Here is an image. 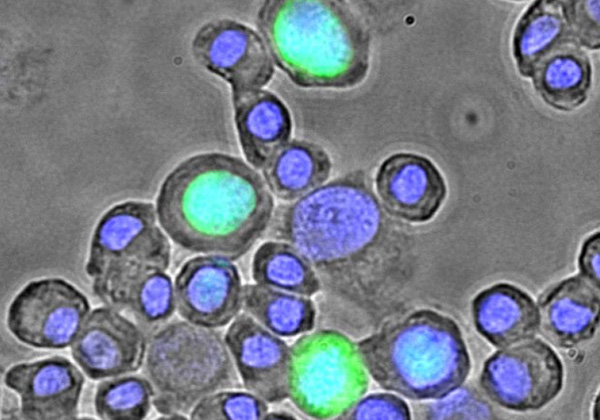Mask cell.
Segmentation results:
<instances>
[{
    "label": "cell",
    "instance_id": "obj_1",
    "mask_svg": "<svg viewBox=\"0 0 600 420\" xmlns=\"http://www.w3.org/2000/svg\"><path fill=\"white\" fill-rule=\"evenodd\" d=\"M269 227L307 258L340 308V329L356 336L380 307L400 254V235L365 174L352 171L280 205Z\"/></svg>",
    "mask_w": 600,
    "mask_h": 420
},
{
    "label": "cell",
    "instance_id": "obj_2",
    "mask_svg": "<svg viewBox=\"0 0 600 420\" xmlns=\"http://www.w3.org/2000/svg\"><path fill=\"white\" fill-rule=\"evenodd\" d=\"M274 207L257 169L221 152L180 162L156 198L158 222L175 244L231 261L249 252L267 231Z\"/></svg>",
    "mask_w": 600,
    "mask_h": 420
},
{
    "label": "cell",
    "instance_id": "obj_3",
    "mask_svg": "<svg viewBox=\"0 0 600 420\" xmlns=\"http://www.w3.org/2000/svg\"><path fill=\"white\" fill-rule=\"evenodd\" d=\"M256 24L274 64L300 87L347 89L367 76L369 32L344 1H264Z\"/></svg>",
    "mask_w": 600,
    "mask_h": 420
},
{
    "label": "cell",
    "instance_id": "obj_4",
    "mask_svg": "<svg viewBox=\"0 0 600 420\" xmlns=\"http://www.w3.org/2000/svg\"><path fill=\"white\" fill-rule=\"evenodd\" d=\"M356 347L384 390L411 400L440 399L462 386L470 357L457 323L422 309L385 322Z\"/></svg>",
    "mask_w": 600,
    "mask_h": 420
},
{
    "label": "cell",
    "instance_id": "obj_5",
    "mask_svg": "<svg viewBox=\"0 0 600 420\" xmlns=\"http://www.w3.org/2000/svg\"><path fill=\"white\" fill-rule=\"evenodd\" d=\"M158 223L156 207L138 200L116 204L100 218L86 273L107 307L129 309L142 285L168 269L171 245Z\"/></svg>",
    "mask_w": 600,
    "mask_h": 420
},
{
    "label": "cell",
    "instance_id": "obj_6",
    "mask_svg": "<svg viewBox=\"0 0 600 420\" xmlns=\"http://www.w3.org/2000/svg\"><path fill=\"white\" fill-rule=\"evenodd\" d=\"M145 370L154 387L152 403L172 419H186L204 397L239 388L234 360L221 333L188 321H175L148 343Z\"/></svg>",
    "mask_w": 600,
    "mask_h": 420
},
{
    "label": "cell",
    "instance_id": "obj_7",
    "mask_svg": "<svg viewBox=\"0 0 600 420\" xmlns=\"http://www.w3.org/2000/svg\"><path fill=\"white\" fill-rule=\"evenodd\" d=\"M289 398L305 415L338 419L368 387L356 343L344 332L318 329L291 346Z\"/></svg>",
    "mask_w": 600,
    "mask_h": 420
},
{
    "label": "cell",
    "instance_id": "obj_8",
    "mask_svg": "<svg viewBox=\"0 0 600 420\" xmlns=\"http://www.w3.org/2000/svg\"><path fill=\"white\" fill-rule=\"evenodd\" d=\"M563 365L544 341L529 338L501 348L486 360L480 376L485 394L515 411L538 410L563 386Z\"/></svg>",
    "mask_w": 600,
    "mask_h": 420
},
{
    "label": "cell",
    "instance_id": "obj_9",
    "mask_svg": "<svg viewBox=\"0 0 600 420\" xmlns=\"http://www.w3.org/2000/svg\"><path fill=\"white\" fill-rule=\"evenodd\" d=\"M90 313L87 297L60 278L31 281L13 299L7 314L10 332L34 348L71 346Z\"/></svg>",
    "mask_w": 600,
    "mask_h": 420
},
{
    "label": "cell",
    "instance_id": "obj_10",
    "mask_svg": "<svg viewBox=\"0 0 600 420\" xmlns=\"http://www.w3.org/2000/svg\"><path fill=\"white\" fill-rule=\"evenodd\" d=\"M192 51L203 67L230 85L232 96L262 89L274 74L273 59L259 32L229 18L204 24Z\"/></svg>",
    "mask_w": 600,
    "mask_h": 420
},
{
    "label": "cell",
    "instance_id": "obj_11",
    "mask_svg": "<svg viewBox=\"0 0 600 420\" xmlns=\"http://www.w3.org/2000/svg\"><path fill=\"white\" fill-rule=\"evenodd\" d=\"M175 305L186 321L206 328H221L239 314L243 285L231 260L217 255L186 261L175 277Z\"/></svg>",
    "mask_w": 600,
    "mask_h": 420
},
{
    "label": "cell",
    "instance_id": "obj_12",
    "mask_svg": "<svg viewBox=\"0 0 600 420\" xmlns=\"http://www.w3.org/2000/svg\"><path fill=\"white\" fill-rule=\"evenodd\" d=\"M74 361L92 380L136 372L147 340L141 329L110 307L92 310L71 344Z\"/></svg>",
    "mask_w": 600,
    "mask_h": 420
},
{
    "label": "cell",
    "instance_id": "obj_13",
    "mask_svg": "<svg viewBox=\"0 0 600 420\" xmlns=\"http://www.w3.org/2000/svg\"><path fill=\"white\" fill-rule=\"evenodd\" d=\"M224 341L244 388L268 403L289 398L291 347L247 313L238 314Z\"/></svg>",
    "mask_w": 600,
    "mask_h": 420
},
{
    "label": "cell",
    "instance_id": "obj_14",
    "mask_svg": "<svg viewBox=\"0 0 600 420\" xmlns=\"http://www.w3.org/2000/svg\"><path fill=\"white\" fill-rule=\"evenodd\" d=\"M4 382L19 395L24 419L67 420L78 416L85 378L67 358L53 356L14 365Z\"/></svg>",
    "mask_w": 600,
    "mask_h": 420
},
{
    "label": "cell",
    "instance_id": "obj_15",
    "mask_svg": "<svg viewBox=\"0 0 600 420\" xmlns=\"http://www.w3.org/2000/svg\"><path fill=\"white\" fill-rule=\"evenodd\" d=\"M375 186L390 216L413 223L430 220L446 196L437 167L414 153H396L385 159L376 173Z\"/></svg>",
    "mask_w": 600,
    "mask_h": 420
},
{
    "label": "cell",
    "instance_id": "obj_16",
    "mask_svg": "<svg viewBox=\"0 0 600 420\" xmlns=\"http://www.w3.org/2000/svg\"><path fill=\"white\" fill-rule=\"evenodd\" d=\"M234 122L246 161L263 170L290 141L292 117L284 102L267 90L232 96Z\"/></svg>",
    "mask_w": 600,
    "mask_h": 420
},
{
    "label": "cell",
    "instance_id": "obj_17",
    "mask_svg": "<svg viewBox=\"0 0 600 420\" xmlns=\"http://www.w3.org/2000/svg\"><path fill=\"white\" fill-rule=\"evenodd\" d=\"M599 308V286L581 274L570 277L541 299L539 329L553 344L573 347L593 337Z\"/></svg>",
    "mask_w": 600,
    "mask_h": 420
},
{
    "label": "cell",
    "instance_id": "obj_18",
    "mask_svg": "<svg viewBox=\"0 0 600 420\" xmlns=\"http://www.w3.org/2000/svg\"><path fill=\"white\" fill-rule=\"evenodd\" d=\"M472 314L477 331L498 348L533 338L539 330L538 306L507 283L481 291L473 300Z\"/></svg>",
    "mask_w": 600,
    "mask_h": 420
},
{
    "label": "cell",
    "instance_id": "obj_19",
    "mask_svg": "<svg viewBox=\"0 0 600 420\" xmlns=\"http://www.w3.org/2000/svg\"><path fill=\"white\" fill-rule=\"evenodd\" d=\"M530 77L547 104L561 111H572L587 99L591 65L577 40L570 37L551 51Z\"/></svg>",
    "mask_w": 600,
    "mask_h": 420
},
{
    "label": "cell",
    "instance_id": "obj_20",
    "mask_svg": "<svg viewBox=\"0 0 600 420\" xmlns=\"http://www.w3.org/2000/svg\"><path fill=\"white\" fill-rule=\"evenodd\" d=\"M331 170V159L323 147L306 140H292L262 172L271 193L291 202L325 184Z\"/></svg>",
    "mask_w": 600,
    "mask_h": 420
},
{
    "label": "cell",
    "instance_id": "obj_21",
    "mask_svg": "<svg viewBox=\"0 0 600 420\" xmlns=\"http://www.w3.org/2000/svg\"><path fill=\"white\" fill-rule=\"evenodd\" d=\"M574 37L561 1H535L519 20L513 38L514 57L522 75L530 77L537 65L558 45Z\"/></svg>",
    "mask_w": 600,
    "mask_h": 420
},
{
    "label": "cell",
    "instance_id": "obj_22",
    "mask_svg": "<svg viewBox=\"0 0 600 420\" xmlns=\"http://www.w3.org/2000/svg\"><path fill=\"white\" fill-rule=\"evenodd\" d=\"M245 313L277 336L293 337L311 331L316 322L314 302L261 284L243 286Z\"/></svg>",
    "mask_w": 600,
    "mask_h": 420
},
{
    "label": "cell",
    "instance_id": "obj_23",
    "mask_svg": "<svg viewBox=\"0 0 600 420\" xmlns=\"http://www.w3.org/2000/svg\"><path fill=\"white\" fill-rule=\"evenodd\" d=\"M257 284L300 296L311 297L321 290L319 278L307 258L286 241H267L255 252L251 265Z\"/></svg>",
    "mask_w": 600,
    "mask_h": 420
},
{
    "label": "cell",
    "instance_id": "obj_24",
    "mask_svg": "<svg viewBox=\"0 0 600 420\" xmlns=\"http://www.w3.org/2000/svg\"><path fill=\"white\" fill-rule=\"evenodd\" d=\"M155 391L142 376H117L99 383L94 405L105 420H142L151 408Z\"/></svg>",
    "mask_w": 600,
    "mask_h": 420
},
{
    "label": "cell",
    "instance_id": "obj_25",
    "mask_svg": "<svg viewBox=\"0 0 600 420\" xmlns=\"http://www.w3.org/2000/svg\"><path fill=\"white\" fill-rule=\"evenodd\" d=\"M265 400L251 392L220 390L202 398L191 410V419H264Z\"/></svg>",
    "mask_w": 600,
    "mask_h": 420
},
{
    "label": "cell",
    "instance_id": "obj_26",
    "mask_svg": "<svg viewBox=\"0 0 600 420\" xmlns=\"http://www.w3.org/2000/svg\"><path fill=\"white\" fill-rule=\"evenodd\" d=\"M176 308L174 286L166 273L154 275L137 292L129 310L149 325L169 319Z\"/></svg>",
    "mask_w": 600,
    "mask_h": 420
},
{
    "label": "cell",
    "instance_id": "obj_27",
    "mask_svg": "<svg viewBox=\"0 0 600 420\" xmlns=\"http://www.w3.org/2000/svg\"><path fill=\"white\" fill-rule=\"evenodd\" d=\"M338 419H411L404 400L391 393H373L360 398Z\"/></svg>",
    "mask_w": 600,
    "mask_h": 420
},
{
    "label": "cell",
    "instance_id": "obj_28",
    "mask_svg": "<svg viewBox=\"0 0 600 420\" xmlns=\"http://www.w3.org/2000/svg\"><path fill=\"white\" fill-rule=\"evenodd\" d=\"M570 31L585 46L599 47V1H565Z\"/></svg>",
    "mask_w": 600,
    "mask_h": 420
},
{
    "label": "cell",
    "instance_id": "obj_29",
    "mask_svg": "<svg viewBox=\"0 0 600 420\" xmlns=\"http://www.w3.org/2000/svg\"><path fill=\"white\" fill-rule=\"evenodd\" d=\"M600 236L594 233L583 244L579 255V268L582 276L599 286Z\"/></svg>",
    "mask_w": 600,
    "mask_h": 420
},
{
    "label": "cell",
    "instance_id": "obj_30",
    "mask_svg": "<svg viewBox=\"0 0 600 420\" xmlns=\"http://www.w3.org/2000/svg\"><path fill=\"white\" fill-rule=\"evenodd\" d=\"M295 419L293 415L290 414H286V413H268L265 415L264 419Z\"/></svg>",
    "mask_w": 600,
    "mask_h": 420
}]
</instances>
